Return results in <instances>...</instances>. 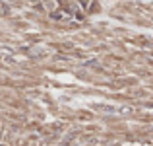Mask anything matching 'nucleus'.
<instances>
[{
	"instance_id": "nucleus-1",
	"label": "nucleus",
	"mask_w": 153,
	"mask_h": 146,
	"mask_svg": "<svg viewBox=\"0 0 153 146\" xmlns=\"http://www.w3.org/2000/svg\"><path fill=\"white\" fill-rule=\"evenodd\" d=\"M95 109H99V111H114V109L108 107V105H95Z\"/></svg>"
}]
</instances>
